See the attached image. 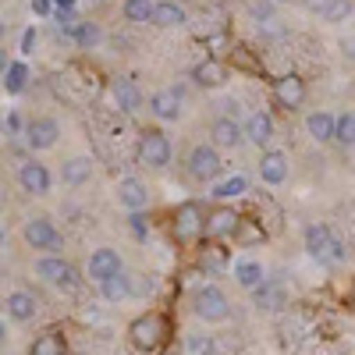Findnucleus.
<instances>
[{"label": "nucleus", "instance_id": "f257e3e1", "mask_svg": "<svg viewBox=\"0 0 355 355\" xmlns=\"http://www.w3.org/2000/svg\"><path fill=\"white\" fill-rule=\"evenodd\" d=\"M192 313L202 320V323H224L231 320V299L224 295V288L217 284H202L192 299Z\"/></svg>", "mask_w": 355, "mask_h": 355}, {"label": "nucleus", "instance_id": "f03ea898", "mask_svg": "<svg viewBox=\"0 0 355 355\" xmlns=\"http://www.w3.org/2000/svg\"><path fill=\"white\" fill-rule=\"evenodd\" d=\"M171 139L160 132V128H146L139 135V146H135V157L142 167H150V171H164L171 164Z\"/></svg>", "mask_w": 355, "mask_h": 355}, {"label": "nucleus", "instance_id": "7ed1b4c3", "mask_svg": "<svg viewBox=\"0 0 355 355\" xmlns=\"http://www.w3.org/2000/svg\"><path fill=\"white\" fill-rule=\"evenodd\" d=\"M21 239L28 249H40L43 256H57V249H61V231L53 227L50 217H28L21 227Z\"/></svg>", "mask_w": 355, "mask_h": 355}, {"label": "nucleus", "instance_id": "20e7f679", "mask_svg": "<svg viewBox=\"0 0 355 355\" xmlns=\"http://www.w3.org/2000/svg\"><path fill=\"white\" fill-rule=\"evenodd\" d=\"M36 277L53 284V288H61V291H75L78 288V274H75V266L64 256H40L36 259Z\"/></svg>", "mask_w": 355, "mask_h": 355}, {"label": "nucleus", "instance_id": "39448f33", "mask_svg": "<svg viewBox=\"0 0 355 355\" xmlns=\"http://www.w3.org/2000/svg\"><path fill=\"white\" fill-rule=\"evenodd\" d=\"M21 139L33 153H46V150L57 146V139H61V121H57V117H46V114L33 117V121L21 128Z\"/></svg>", "mask_w": 355, "mask_h": 355}, {"label": "nucleus", "instance_id": "423d86ee", "mask_svg": "<svg viewBox=\"0 0 355 355\" xmlns=\"http://www.w3.org/2000/svg\"><path fill=\"white\" fill-rule=\"evenodd\" d=\"M185 167H189V174L196 178V182H217V174H220V150H214L210 142H199V146H192L189 150V160H185Z\"/></svg>", "mask_w": 355, "mask_h": 355}, {"label": "nucleus", "instance_id": "0eeeda50", "mask_svg": "<svg viewBox=\"0 0 355 355\" xmlns=\"http://www.w3.org/2000/svg\"><path fill=\"white\" fill-rule=\"evenodd\" d=\"M306 252L313 259H345V245L334 239L327 224H309L306 227Z\"/></svg>", "mask_w": 355, "mask_h": 355}, {"label": "nucleus", "instance_id": "6e6552de", "mask_svg": "<svg viewBox=\"0 0 355 355\" xmlns=\"http://www.w3.org/2000/svg\"><path fill=\"white\" fill-rule=\"evenodd\" d=\"M150 114L157 117V121L164 125H174L185 117V96L182 89H157V93L150 96Z\"/></svg>", "mask_w": 355, "mask_h": 355}, {"label": "nucleus", "instance_id": "1a4fd4ad", "mask_svg": "<svg viewBox=\"0 0 355 355\" xmlns=\"http://www.w3.org/2000/svg\"><path fill=\"white\" fill-rule=\"evenodd\" d=\"M18 185H21V192L43 199V196H50V189H53V174H50L46 164H40V160L33 157V160H25V164L18 167Z\"/></svg>", "mask_w": 355, "mask_h": 355}, {"label": "nucleus", "instance_id": "9d476101", "mask_svg": "<svg viewBox=\"0 0 355 355\" xmlns=\"http://www.w3.org/2000/svg\"><path fill=\"white\" fill-rule=\"evenodd\" d=\"M128 338H132V345H135V348H142V352L157 348V345H160V338H164V320H160V316H153V313H142L139 320H132Z\"/></svg>", "mask_w": 355, "mask_h": 355}, {"label": "nucleus", "instance_id": "9b49d317", "mask_svg": "<svg viewBox=\"0 0 355 355\" xmlns=\"http://www.w3.org/2000/svg\"><path fill=\"white\" fill-rule=\"evenodd\" d=\"M202 234V206L199 202H182L174 210V239L178 242H192Z\"/></svg>", "mask_w": 355, "mask_h": 355}, {"label": "nucleus", "instance_id": "f8f14e48", "mask_svg": "<svg viewBox=\"0 0 355 355\" xmlns=\"http://www.w3.org/2000/svg\"><path fill=\"white\" fill-rule=\"evenodd\" d=\"M114 196H117V202H121V210H132V214H142L146 206H150V189H146L142 178H132V174L117 182Z\"/></svg>", "mask_w": 355, "mask_h": 355}, {"label": "nucleus", "instance_id": "ddd939ff", "mask_svg": "<svg viewBox=\"0 0 355 355\" xmlns=\"http://www.w3.org/2000/svg\"><path fill=\"white\" fill-rule=\"evenodd\" d=\"M125 270V259H121V252L117 249H93V256H89V263H85V274L93 277L96 284L100 281H107V277H114V274H121Z\"/></svg>", "mask_w": 355, "mask_h": 355}, {"label": "nucleus", "instance_id": "4468645a", "mask_svg": "<svg viewBox=\"0 0 355 355\" xmlns=\"http://www.w3.org/2000/svg\"><path fill=\"white\" fill-rule=\"evenodd\" d=\"M245 142L242 135V121H234V117H214L210 125V146L214 150H239V146Z\"/></svg>", "mask_w": 355, "mask_h": 355}, {"label": "nucleus", "instance_id": "2eb2a0df", "mask_svg": "<svg viewBox=\"0 0 355 355\" xmlns=\"http://www.w3.org/2000/svg\"><path fill=\"white\" fill-rule=\"evenodd\" d=\"M242 135H245V142L266 150V146H270V139H274V114H270V110L249 114V121L242 125Z\"/></svg>", "mask_w": 355, "mask_h": 355}, {"label": "nucleus", "instance_id": "dca6fc26", "mask_svg": "<svg viewBox=\"0 0 355 355\" xmlns=\"http://www.w3.org/2000/svg\"><path fill=\"white\" fill-rule=\"evenodd\" d=\"M288 153L281 150H263L259 157V182L263 185H284L288 182Z\"/></svg>", "mask_w": 355, "mask_h": 355}, {"label": "nucleus", "instance_id": "f3484780", "mask_svg": "<svg viewBox=\"0 0 355 355\" xmlns=\"http://www.w3.org/2000/svg\"><path fill=\"white\" fill-rule=\"evenodd\" d=\"M239 220L242 217L231 206H217L210 217H202V231H206V239H227V234L239 231Z\"/></svg>", "mask_w": 355, "mask_h": 355}, {"label": "nucleus", "instance_id": "a211bd4d", "mask_svg": "<svg viewBox=\"0 0 355 355\" xmlns=\"http://www.w3.org/2000/svg\"><path fill=\"white\" fill-rule=\"evenodd\" d=\"M4 306H8V316L15 323H33L40 316V299H36V295H28V291H11Z\"/></svg>", "mask_w": 355, "mask_h": 355}, {"label": "nucleus", "instance_id": "6ab92c4d", "mask_svg": "<svg viewBox=\"0 0 355 355\" xmlns=\"http://www.w3.org/2000/svg\"><path fill=\"white\" fill-rule=\"evenodd\" d=\"M274 100L281 103V107H299L302 100H306V82L299 78V75H281L277 82H274Z\"/></svg>", "mask_w": 355, "mask_h": 355}, {"label": "nucleus", "instance_id": "aec40b11", "mask_svg": "<svg viewBox=\"0 0 355 355\" xmlns=\"http://www.w3.org/2000/svg\"><path fill=\"white\" fill-rule=\"evenodd\" d=\"M110 96H114V103H117L121 114H135L142 107V93H139V85L132 78H114L110 82Z\"/></svg>", "mask_w": 355, "mask_h": 355}, {"label": "nucleus", "instance_id": "412c9836", "mask_svg": "<svg viewBox=\"0 0 355 355\" xmlns=\"http://www.w3.org/2000/svg\"><path fill=\"white\" fill-rule=\"evenodd\" d=\"M153 25H160V28H185V21H189V11L178 4V0H157L153 4V18H150Z\"/></svg>", "mask_w": 355, "mask_h": 355}, {"label": "nucleus", "instance_id": "4be33fe9", "mask_svg": "<svg viewBox=\"0 0 355 355\" xmlns=\"http://www.w3.org/2000/svg\"><path fill=\"white\" fill-rule=\"evenodd\" d=\"M89 178H93V160H89V157H68L61 164V182L68 189H82Z\"/></svg>", "mask_w": 355, "mask_h": 355}, {"label": "nucleus", "instance_id": "5701e85b", "mask_svg": "<svg viewBox=\"0 0 355 355\" xmlns=\"http://www.w3.org/2000/svg\"><path fill=\"white\" fill-rule=\"evenodd\" d=\"M306 135L313 142H331L334 139V114L331 110H313L306 114Z\"/></svg>", "mask_w": 355, "mask_h": 355}, {"label": "nucleus", "instance_id": "b1692460", "mask_svg": "<svg viewBox=\"0 0 355 355\" xmlns=\"http://www.w3.org/2000/svg\"><path fill=\"white\" fill-rule=\"evenodd\" d=\"M234 281H239L245 291H252V288H259L263 281H266V270H263V263H256V259H239L234 263Z\"/></svg>", "mask_w": 355, "mask_h": 355}, {"label": "nucleus", "instance_id": "393cba45", "mask_svg": "<svg viewBox=\"0 0 355 355\" xmlns=\"http://www.w3.org/2000/svg\"><path fill=\"white\" fill-rule=\"evenodd\" d=\"M249 192V178L245 174H231V178H224V182H217L214 185V199H220V202H227V199H242Z\"/></svg>", "mask_w": 355, "mask_h": 355}, {"label": "nucleus", "instance_id": "a878e982", "mask_svg": "<svg viewBox=\"0 0 355 355\" xmlns=\"http://www.w3.org/2000/svg\"><path fill=\"white\" fill-rule=\"evenodd\" d=\"M192 75H196V82H199V85H206V89H217V85H224V82H227V68H224L220 61H202Z\"/></svg>", "mask_w": 355, "mask_h": 355}, {"label": "nucleus", "instance_id": "bb28decb", "mask_svg": "<svg viewBox=\"0 0 355 355\" xmlns=\"http://www.w3.org/2000/svg\"><path fill=\"white\" fill-rule=\"evenodd\" d=\"M338 146H345V150H352V142H355V114L352 110H341L334 114V139Z\"/></svg>", "mask_w": 355, "mask_h": 355}, {"label": "nucleus", "instance_id": "cd10ccee", "mask_svg": "<svg viewBox=\"0 0 355 355\" xmlns=\"http://www.w3.org/2000/svg\"><path fill=\"white\" fill-rule=\"evenodd\" d=\"M316 15H320V21H327V25H341L352 15V0H323Z\"/></svg>", "mask_w": 355, "mask_h": 355}, {"label": "nucleus", "instance_id": "c85d7f7f", "mask_svg": "<svg viewBox=\"0 0 355 355\" xmlns=\"http://www.w3.org/2000/svg\"><path fill=\"white\" fill-rule=\"evenodd\" d=\"M153 4H157V0H125V4H121L125 21H132V25H150Z\"/></svg>", "mask_w": 355, "mask_h": 355}, {"label": "nucleus", "instance_id": "c756f323", "mask_svg": "<svg viewBox=\"0 0 355 355\" xmlns=\"http://www.w3.org/2000/svg\"><path fill=\"white\" fill-rule=\"evenodd\" d=\"M71 40H75L82 50H93V46L103 40V28H100L96 21H78V25L71 28Z\"/></svg>", "mask_w": 355, "mask_h": 355}, {"label": "nucleus", "instance_id": "7c9ffc66", "mask_svg": "<svg viewBox=\"0 0 355 355\" xmlns=\"http://www.w3.org/2000/svg\"><path fill=\"white\" fill-rule=\"evenodd\" d=\"M100 291H103L107 302H125V299H128V274L121 270V274H114V277L100 281Z\"/></svg>", "mask_w": 355, "mask_h": 355}, {"label": "nucleus", "instance_id": "2f4dec72", "mask_svg": "<svg viewBox=\"0 0 355 355\" xmlns=\"http://www.w3.org/2000/svg\"><path fill=\"white\" fill-rule=\"evenodd\" d=\"M28 355H64V338L61 334H40L33 345H28Z\"/></svg>", "mask_w": 355, "mask_h": 355}, {"label": "nucleus", "instance_id": "473e14b6", "mask_svg": "<svg viewBox=\"0 0 355 355\" xmlns=\"http://www.w3.org/2000/svg\"><path fill=\"white\" fill-rule=\"evenodd\" d=\"M252 295H256V306L259 309H277L284 302V295H281V288L274 281H263L259 288H252Z\"/></svg>", "mask_w": 355, "mask_h": 355}, {"label": "nucleus", "instance_id": "72a5a7b5", "mask_svg": "<svg viewBox=\"0 0 355 355\" xmlns=\"http://www.w3.org/2000/svg\"><path fill=\"white\" fill-rule=\"evenodd\" d=\"M153 291H157L153 274H128V299H150Z\"/></svg>", "mask_w": 355, "mask_h": 355}, {"label": "nucleus", "instance_id": "f704fd0d", "mask_svg": "<svg viewBox=\"0 0 355 355\" xmlns=\"http://www.w3.org/2000/svg\"><path fill=\"white\" fill-rule=\"evenodd\" d=\"M4 75H8V78H4V85H8V93H21V89H25V78H28V68H25L21 61H11Z\"/></svg>", "mask_w": 355, "mask_h": 355}, {"label": "nucleus", "instance_id": "c9c22d12", "mask_svg": "<svg viewBox=\"0 0 355 355\" xmlns=\"http://www.w3.org/2000/svg\"><path fill=\"white\" fill-rule=\"evenodd\" d=\"M21 128H25V125H21V114H18L15 107H8V114L0 117V132H4L8 139H18V135H21Z\"/></svg>", "mask_w": 355, "mask_h": 355}, {"label": "nucleus", "instance_id": "e433bc0d", "mask_svg": "<svg viewBox=\"0 0 355 355\" xmlns=\"http://www.w3.org/2000/svg\"><path fill=\"white\" fill-rule=\"evenodd\" d=\"M245 8L256 21H274V4L270 0H245Z\"/></svg>", "mask_w": 355, "mask_h": 355}, {"label": "nucleus", "instance_id": "4c0bfd02", "mask_svg": "<svg viewBox=\"0 0 355 355\" xmlns=\"http://www.w3.org/2000/svg\"><path fill=\"white\" fill-rule=\"evenodd\" d=\"M189 348H192V355H214V352H217V348H214V338H210V334H192Z\"/></svg>", "mask_w": 355, "mask_h": 355}, {"label": "nucleus", "instance_id": "58836bf2", "mask_svg": "<svg viewBox=\"0 0 355 355\" xmlns=\"http://www.w3.org/2000/svg\"><path fill=\"white\" fill-rule=\"evenodd\" d=\"M8 64H11V53H8V46H4V43H0V75L8 71Z\"/></svg>", "mask_w": 355, "mask_h": 355}, {"label": "nucleus", "instance_id": "ea45409f", "mask_svg": "<svg viewBox=\"0 0 355 355\" xmlns=\"http://www.w3.org/2000/svg\"><path fill=\"white\" fill-rule=\"evenodd\" d=\"M274 8H288V4H299V0H270Z\"/></svg>", "mask_w": 355, "mask_h": 355}, {"label": "nucleus", "instance_id": "a19ab883", "mask_svg": "<svg viewBox=\"0 0 355 355\" xmlns=\"http://www.w3.org/2000/svg\"><path fill=\"white\" fill-rule=\"evenodd\" d=\"M4 341H8V327H4V320H0V348H4Z\"/></svg>", "mask_w": 355, "mask_h": 355}, {"label": "nucleus", "instance_id": "79ce46f5", "mask_svg": "<svg viewBox=\"0 0 355 355\" xmlns=\"http://www.w3.org/2000/svg\"><path fill=\"white\" fill-rule=\"evenodd\" d=\"M4 245H8V231H4V227H0V249H4Z\"/></svg>", "mask_w": 355, "mask_h": 355}, {"label": "nucleus", "instance_id": "37998d69", "mask_svg": "<svg viewBox=\"0 0 355 355\" xmlns=\"http://www.w3.org/2000/svg\"><path fill=\"white\" fill-rule=\"evenodd\" d=\"M4 33H8V21H4V18H0V40H4Z\"/></svg>", "mask_w": 355, "mask_h": 355}]
</instances>
